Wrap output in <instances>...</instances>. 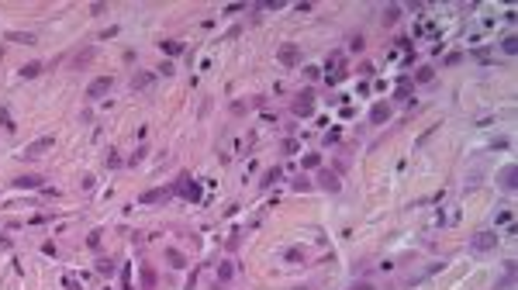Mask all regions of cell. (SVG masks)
<instances>
[{
    "instance_id": "obj_1",
    "label": "cell",
    "mask_w": 518,
    "mask_h": 290,
    "mask_svg": "<svg viewBox=\"0 0 518 290\" xmlns=\"http://www.w3.org/2000/svg\"><path fill=\"white\" fill-rule=\"evenodd\" d=\"M290 111H294L297 117H311L315 114V93H311V90H301V93L294 97V104H290Z\"/></svg>"
},
{
    "instance_id": "obj_2",
    "label": "cell",
    "mask_w": 518,
    "mask_h": 290,
    "mask_svg": "<svg viewBox=\"0 0 518 290\" xmlns=\"http://www.w3.org/2000/svg\"><path fill=\"white\" fill-rule=\"evenodd\" d=\"M170 190H173V194H180V197H187V201H201V187H197V183H194L187 173L176 176V183H173Z\"/></svg>"
},
{
    "instance_id": "obj_3",
    "label": "cell",
    "mask_w": 518,
    "mask_h": 290,
    "mask_svg": "<svg viewBox=\"0 0 518 290\" xmlns=\"http://www.w3.org/2000/svg\"><path fill=\"white\" fill-rule=\"evenodd\" d=\"M498 242H501L498 232H477L474 238H470V249H474V252H494Z\"/></svg>"
},
{
    "instance_id": "obj_4",
    "label": "cell",
    "mask_w": 518,
    "mask_h": 290,
    "mask_svg": "<svg viewBox=\"0 0 518 290\" xmlns=\"http://www.w3.org/2000/svg\"><path fill=\"white\" fill-rule=\"evenodd\" d=\"M49 149H56V138H52V135H42V138H35V142L25 149V156H21V159H38V156H42V152H49Z\"/></svg>"
},
{
    "instance_id": "obj_5",
    "label": "cell",
    "mask_w": 518,
    "mask_h": 290,
    "mask_svg": "<svg viewBox=\"0 0 518 290\" xmlns=\"http://www.w3.org/2000/svg\"><path fill=\"white\" fill-rule=\"evenodd\" d=\"M325 69H328V72H325V76H328V83H339V80L345 76V56H342V52L328 56V66H325Z\"/></svg>"
},
{
    "instance_id": "obj_6",
    "label": "cell",
    "mask_w": 518,
    "mask_h": 290,
    "mask_svg": "<svg viewBox=\"0 0 518 290\" xmlns=\"http://www.w3.org/2000/svg\"><path fill=\"white\" fill-rule=\"evenodd\" d=\"M107 90H111V76H97V80L86 87V101H101Z\"/></svg>"
},
{
    "instance_id": "obj_7",
    "label": "cell",
    "mask_w": 518,
    "mask_h": 290,
    "mask_svg": "<svg viewBox=\"0 0 518 290\" xmlns=\"http://www.w3.org/2000/svg\"><path fill=\"white\" fill-rule=\"evenodd\" d=\"M318 187L328 190V194H339V190H342V183H339V176L332 173V170H321V173H318Z\"/></svg>"
},
{
    "instance_id": "obj_8",
    "label": "cell",
    "mask_w": 518,
    "mask_h": 290,
    "mask_svg": "<svg viewBox=\"0 0 518 290\" xmlns=\"http://www.w3.org/2000/svg\"><path fill=\"white\" fill-rule=\"evenodd\" d=\"M276 59H280L284 66H297V62H301V49H297V45H280Z\"/></svg>"
},
{
    "instance_id": "obj_9",
    "label": "cell",
    "mask_w": 518,
    "mask_h": 290,
    "mask_svg": "<svg viewBox=\"0 0 518 290\" xmlns=\"http://www.w3.org/2000/svg\"><path fill=\"white\" fill-rule=\"evenodd\" d=\"M170 194H173V190H166V187H162V190H145L142 197H138V204H159V201H166Z\"/></svg>"
},
{
    "instance_id": "obj_10",
    "label": "cell",
    "mask_w": 518,
    "mask_h": 290,
    "mask_svg": "<svg viewBox=\"0 0 518 290\" xmlns=\"http://www.w3.org/2000/svg\"><path fill=\"white\" fill-rule=\"evenodd\" d=\"M370 121H373V125H384V121H390V104H373V111H370Z\"/></svg>"
},
{
    "instance_id": "obj_11",
    "label": "cell",
    "mask_w": 518,
    "mask_h": 290,
    "mask_svg": "<svg viewBox=\"0 0 518 290\" xmlns=\"http://www.w3.org/2000/svg\"><path fill=\"white\" fill-rule=\"evenodd\" d=\"M42 183H45L42 176H17V180H14V187H17V190H38Z\"/></svg>"
},
{
    "instance_id": "obj_12",
    "label": "cell",
    "mask_w": 518,
    "mask_h": 290,
    "mask_svg": "<svg viewBox=\"0 0 518 290\" xmlns=\"http://www.w3.org/2000/svg\"><path fill=\"white\" fill-rule=\"evenodd\" d=\"M515 176H518L515 166H504V170H501V190H508V194H511V190H515Z\"/></svg>"
},
{
    "instance_id": "obj_13",
    "label": "cell",
    "mask_w": 518,
    "mask_h": 290,
    "mask_svg": "<svg viewBox=\"0 0 518 290\" xmlns=\"http://www.w3.org/2000/svg\"><path fill=\"white\" fill-rule=\"evenodd\" d=\"M152 80H156L152 72H135V76H131V90H149Z\"/></svg>"
},
{
    "instance_id": "obj_14",
    "label": "cell",
    "mask_w": 518,
    "mask_h": 290,
    "mask_svg": "<svg viewBox=\"0 0 518 290\" xmlns=\"http://www.w3.org/2000/svg\"><path fill=\"white\" fill-rule=\"evenodd\" d=\"M166 262H170L173 270H183V266H187V256H183L180 249H166Z\"/></svg>"
},
{
    "instance_id": "obj_15",
    "label": "cell",
    "mask_w": 518,
    "mask_h": 290,
    "mask_svg": "<svg viewBox=\"0 0 518 290\" xmlns=\"http://www.w3.org/2000/svg\"><path fill=\"white\" fill-rule=\"evenodd\" d=\"M397 17H401V7L390 4V7H384V17L380 21H384V28H390V25H397Z\"/></svg>"
},
{
    "instance_id": "obj_16",
    "label": "cell",
    "mask_w": 518,
    "mask_h": 290,
    "mask_svg": "<svg viewBox=\"0 0 518 290\" xmlns=\"http://www.w3.org/2000/svg\"><path fill=\"white\" fill-rule=\"evenodd\" d=\"M511 283H515V262H504V280L498 283V290H511Z\"/></svg>"
},
{
    "instance_id": "obj_17",
    "label": "cell",
    "mask_w": 518,
    "mask_h": 290,
    "mask_svg": "<svg viewBox=\"0 0 518 290\" xmlns=\"http://www.w3.org/2000/svg\"><path fill=\"white\" fill-rule=\"evenodd\" d=\"M142 290H156V270L142 266Z\"/></svg>"
},
{
    "instance_id": "obj_18",
    "label": "cell",
    "mask_w": 518,
    "mask_h": 290,
    "mask_svg": "<svg viewBox=\"0 0 518 290\" xmlns=\"http://www.w3.org/2000/svg\"><path fill=\"white\" fill-rule=\"evenodd\" d=\"M7 42H21V45H35V35H28V31H7Z\"/></svg>"
},
{
    "instance_id": "obj_19",
    "label": "cell",
    "mask_w": 518,
    "mask_h": 290,
    "mask_svg": "<svg viewBox=\"0 0 518 290\" xmlns=\"http://www.w3.org/2000/svg\"><path fill=\"white\" fill-rule=\"evenodd\" d=\"M280 180H284V173H280V166H273V170H266V176H263L259 187H273V183H280Z\"/></svg>"
},
{
    "instance_id": "obj_20",
    "label": "cell",
    "mask_w": 518,
    "mask_h": 290,
    "mask_svg": "<svg viewBox=\"0 0 518 290\" xmlns=\"http://www.w3.org/2000/svg\"><path fill=\"white\" fill-rule=\"evenodd\" d=\"M21 76H25V80H35V76H42V62H25V66H21Z\"/></svg>"
},
{
    "instance_id": "obj_21",
    "label": "cell",
    "mask_w": 518,
    "mask_h": 290,
    "mask_svg": "<svg viewBox=\"0 0 518 290\" xmlns=\"http://www.w3.org/2000/svg\"><path fill=\"white\" fill-rule=\"evenodd\" d=\"M501 52H504V56H515V52H518V38H515V35L501 38Z\"/></svg>"
},
{
    "instance_id": "obj_22",
    "label": "cell",
    "mask_w": 518,
    "mask_h": 290,
    "mask_svg": "<svg viewBox=\"0 0 518 290\" xmlns=\"http://www.w3.org/2000/svg\"><path fill=\"white\" fill-rule=\"evenodd\" d=\"M159 49H162L166 56H180V52H183V42H162Z\"/></svg>"
},
{
    "instance_id": "obj_23",
    "label": "cell",
    "mask_w": 518,
    "mask_h": 290,
    "mask_svg": "<svg viewBox=\"0 0 518 290\" xmlns=\"http://www.w3.org/2000/svg\"><path fill=\"white\" fill-rule=\"evenodd\" d=\"M290 187H294V190H301V194H308V190H311V187H315V183H311V180H308V176H297V180H294V183H290Z\"/></svg>"
},
{
    "instance_id": "obj_24",
    "label": "cell",
    "mask_w": 518,
    "mask_h": 290,
    "mask_svg": "<svg viewBox=\"0 0 518 290\" xmlns=\"http://www.w3.org/2000/svg\"><path fill=\"white\" fill-rule=\"evenodd\" d=\"M145 156H149V145H138V149H135V156L128 159V166H138V162H142Z\"/></svg>"
},
{
    "instance_id": "obj_25",
    "label": "cell",
    "mask_w": 518,
    "mask_h": 290,
    "mask_svg": "<svg viewBox=\"0 0 518 290\" xmlns=\"http://www.w3.org/2000/svg\"><path fill=\"white\" fill-rule=\"evenodd\" d=\"M104 162H107V170H117V166H121V156H117L114 149H107V156H104Z\"/></svg>"
},
{
    "instance_id": "obj_26",
    "label": "cell",
    "mask_w": 518,
    "mask_h": 290,
    "mask_svg": "<svg viewBox=\"0 0 518 290\" xmlns=\"http://www.w3.org/2000/svg\"><path fill=\"white\" fill-rule=\"evenodd\" d=\"M432 72H435L432 66H421V69L415 72V83H429V80H432Z\"/></svg>"
},
{
    "instance_id": "obj_27",
    "label": "cell",
    "mask_w": 518,
    "mask_h": 290,
    "mask_svg": "<svg viewBox=\"0 0 518 290\" xmlns=\"http://www.w3.org/2000/svg\"><path fill=\"white\" fill-rule=\"evenodd\" d=\"M97 273H101V276H111V273H114V262H111V259H101V262H97Z\"/></svg>"
},
{
    "instance_id": "obj_28",
    "label": "cell",
    "mask_w": 518,
    "mask_h": 290,
    "mask_svg": "<svg viewBox=\"0 0 518 290\" xmlns=\"http://www.w3.org/2000/svg\"><path fill=\"white\" fill-rule=\"evenodd\" d=\"M218 280H221V283L231 280V262H221V266H218Z\"/></svg>"
},
{
    "instance_id": "obj_29",
    "label": "cell",
    "mask_w": 518,
    "mask_h": 290,
    "mask_svg": "<svg viewBox=\"0 0 518 290\" xmlns=\"http://www.w3.org/2000/svg\"><path fill=\"white\" fill-rule=\"evenodd\" d=\"M101 238H104L101 232H90V238H86V246H90V249H101Z\"/></svg>"
},
{
    "instance_id": "obj_30",
    "label": "cell",
    "mask_w": 518,
    "mask_h": 290,
    "mask_svg": "<svg viewBox=\"0 0 518 290\" xmlns=\"http://www.w3.org/2000/svg\"><path fill=\"white\" fill-rule=\"evenodd\" d=\"M0 125H4L7 131H14V121H11V114H7V111H0Z\"/></svg>"
},
{
    "instance_id": "obj_31",
    "label": "cell",
    "mask_w": 518,
    "mask_h": 290,
    "mask_svg": "<svg viewBox=\"0 0 518 290\" xmlns=\"http://www.w3.org/2000/svg\"><path fill=\"white\" fill-rule=\"evenodd\" d=\"M304 166H308V170H315V166H321V156H304Z\"/></svg>"
},
{
    "instance_id": "obj_32",
    "label": "cell",
    "mask_w": 518,
    "mask_h": 290,
    "mask_svg": "<svg viewBox=\"0 0 518 290\" xmlns=\"http://www.w3.org/2000/svg\"><path fill=\"white\" fill-rule=\"evenodd\" d=\"M349 49H352V52H363V35H352V42H349Z\"/></svg>"
},
{
    "instance_id": "obj_33",
    "label": "cell",
    "mask_w": 518,
    "mask_h": 290,
    "mask_svg": "<svg viewBox=\"0 0 518 290\" xmlns=\"http://www.w3.org/2000/svg\"><path fill=\"white\" fill-rule=\"evenodd\" d=\"M66 290H80V283H76L73 276H66Z\"/></svg>"
},
{
    "instance_id": "obj_34",
    "label": "cell",
    "mask_w": 518,
    "mask_h": 290,
    "mask_svg": "<svg viewBox=\"0 0 518 290\" xmlns=\"http://www.w3.org/2000/svg\"><path fill=\"white\" fill-rule=\"evenodd\" d=\"M349 290H373V287H370V283H352Z\"/></svg>"
}]
</instances>
